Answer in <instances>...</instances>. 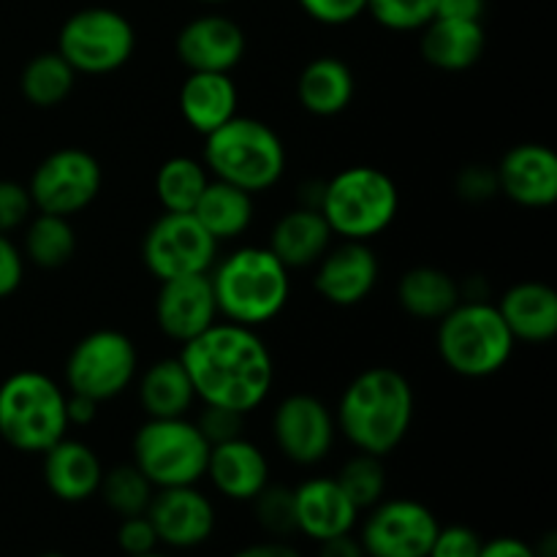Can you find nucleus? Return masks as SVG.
I'll return each mask as SVG.
<instances>
[{"mask_svg":"<svg viewBox=\"0 0 557 557\" xmlns=\"http://www.w3.org/2000/svg\"><path fill=\"white\" fill-rule=\"evenodd\" d=\"M321 215L332 234L343 239L370 243L392 226L400 210L395 180L375 166H348L324 183Z\"/></svg>","mask_w":557,"mask_h":557,"instance_id":"6","label":"nucleus"},{"mask_svg":"<svg viewBox=\"0 0 557 557\" xmlns=\"http://www.w3.org/2000/svg\"><path fill=\"white\" fill-rule=\"evenodd\" d=\"M305 14L321 25H348L368 11V0H299Z\"/></svg>","mask_w":557,"mask_h":557,"instance_id":"43","label":"nucleus"},{"mask_svg":"<svg viewBox=\"0 0 557 557\" xmlns=\"http://www.w3.org/2000/svg\"><path fill=\"white\" fill-rule=\"evenodd\" d=\"M205 476H210L212 487L223 498L250 504L270 484V462L259 446L239 435V438L210 446Z\"/></svg>","mask_w":557,"mask_h":557,"instance_id":"21","label":"nucleus"},{"mask_svg":"<svg viewBox=\"0 0 557 557\" xmlns=\"http://www.w3.org/2000/svg\"><path fill=\"white\" fill-rule=\"evenodd\" d=\"M196 428H199V433L205 435V441L210 446L223 444V441H232L243 435L245 413L223 406H205V411L196 419Z\"/></svg>","mask_w":557,"mask_h":557,"instance_id":"38","label":"nucleus"},{"mask_svg":"<svg viewBox=\"0 0 557 557\" xmlns=\"http://www.w3.org/2000/svg\"><path fill=\"white\" fill-rule=\"evenodd\" d=\"M134 49V25L120 11L103 5L71 14L58 36V52L76 74H112L128 63Z\"/></svg>","mask_w":557,"mask_h":557,"instance_id":"9","label":"nucleus"},{"mask_svg":"<svg viewBox=\"0 0 557 557\" xmlns=\"http://www.w3.org/2000/svg\"><path fill=\"white\" fill-rule=\"evenodd\" d=\"M218 302L210 275L163 281L156 297V324L169 341L188 343L218 324Z\"/></svg>","mask_w":557,"mask_h":557,"instance_id":"16","label":"nucleus"},{"mask_svg":"<svg viewBox=\"0 0 557 557\" xmlns=\"http://www.w3.org/2000/svg\"><path fill=\"white\" fill-rule=\"evenodd\" d=\"M194 384L196 400L250 413L270 397L275 359L253 326L218 321L180 354Z\"/></svg>","mask_w":557,"mask_h":557,"instance_id":"1","label":"nucleus"},{"mask_svg":"<svg viewBox=\"0 0 557 557\" xmlns=\"http://www.w3.org/2000/svg\"><path fill=\"white\" fill-rule=\"evenodd\" d=\"M354 82L351 69L341 58H315L302 69L297 79V98L305 112L315 117H335L346 112L348 103L354 101Z\"/></svg>","mask_w":557,"mask_h":557,"instance_id":"27","label":"nucleus"},{"mask_svg":"<svg viewBox=\"0 0 557 557\" xmlns=\"http://www.w3.org/2000/svg\"><path fill=\"white\" fill-rule=\"evenodd\" d=\"M210 444L196 422L180 419H147L134 435V466L150 479L156 490L199 484L207 473Z\"/></svg>","mask_w":557,"mask_h":557,"instance_id":"8","label":"nucleus"},{"mask_svg":"<svg viewBox=\"0 0 557 557\" xmlns=\"http://www.w3.org/2000/svg\"><path fill=\"white\" fill-rule=\"evenodd\" d=\"M487 47V33L482 22L444 20L435 16L422 27L419 52L424 63L438 71H468L482 60Z\"/></svg>","mask_w":557,"mask_h":557,"instance_id":"25","label":"nucleus"},{"mask_svg":"<svg viewBox=\"0 0 557 557\" xmlns=\"http://www.w3.org/2000/svg\"><path fill=\"white\" fill-rule=\"evenodd\" d=\"M25 277V256L9 234H0V299L11 297Z\"/></svg>","mask_w":557,"mask_h":557,"instance_id":"44","label":"nucleus"},{"mask_svg":"<svg viewBox=\"0 0 557 557\" xmlns=\"http://www.w3.org/2000/svg\"><path fill=\"white\" fill-rule=\"evenodd\" d=\"M479 557H536V549H533V544L522 542V539L498 536L493 542L482 544Z\"/></svg>","mask_w":557,"mask_h":557,"instance_id":"46","label":"nucleus"},{"mask_svg":"<svg viewBox=\"0 0 557 557\" xmlns=\"http://www.w3.org/2000/svg\"><path fill=\"white\" fill-rule=\"evenodd\" d=\"M141 261L158 283L207 275L218 261V243L194 212H163L141 239Z\"/></svg>","mask_w":557,"mask_h":557,"instance_id":"12","label":"nucleus"},{"mask_svg":"<svg viewBox=\"0 0 557 557\" xmlns=\"http://www.w3.org/2000/svg\"><path fill=\"white\" fill-rule=\"evenodd\" d=\"M38 557H65L63 553H44V555H38Z\"/></svg>","mask_w":557,"mask_h":557,"instance_id":"53","label":"nucleus"},{"mask_svg":"<svg viewBox=\"0 0 557 557\" xmlns=\"http://www.w3.org/2000/svg\"><path fill=\"white\" fill-rule=\"evenodd\" d=\"M253 515L261 531L272 539H288L297 533V511H294V490L286 484H267L253 500Z\"/></svg>","mask_w":557,"mask_h":557,"instance_id":"36","label":"nucleus"},{"mask_svg":"<svg viewBox=\"0 0 557 557\" xmlns=\"http://www.w3.org/2000/svg\"><path fill=\"white\" fill-rule=\"evenodd\" d=\"M487 0H435V16L444 20H471L482 22Z\"/></svg>","mask_w":557,"mask_h":557,"instance_id":"45","label":"nucleus"},{"mask_svg":"<svg viewBox=\"0 0 557 557\" xmlns=\"http://www.w3.org/2000/svg\"><path fill=\"white\" fill-rule=\"evenodd\" d=\"M315 292L335 308H354L373 294L379 283V256L368 243L343 239L319 259Z\"/></svg>","mask_w":557,"mask_h":557,"instance_id":"17","label":"nucleus"},{"mask_svg":"<svg viewBox=\"0 0 557 557\" xmlns=\"http://www.w3.org/2000/svg\"><path fill=\"white\" fill-rule=\"evenodd\" d=\"M294 511H297V533L310 542L354 533L359 520V509L348 500L337 479L315 476L294 490Z\"/></svg>","mask_w":557,"mask_h":557,"instance_id":"20","label":"nucleus"},{"mask_svg":"<svg viewBox=\"0 0 557 557\" xmlns=\"http://www.w3.org/2000/svg\"><path fill=\"white\" fill-rule=\"evenodd\" d=\"M177 58L188 71L232 74L245 58V33L223 14H205L190 20L177 33Z\"/></svg>","mask_w":557,"mask_h":557,"instance_id":"18","label":"nucleus"},{"mask_svg":"<svg viewBox=\"0 0 557 557\" xmlns=\"http://www.w3.org/2000/svg\"><path fill=\"white\" fill-rule=\"evenodd\" d=\"M76 253V232L71 218L38 212L25 232V256L41 270H60Z\"/></svg>","mask_w":557,"mask_h":557,"instance_id":"33","label":"nucleus"},{"mask_svg":"<svg viewBox=\"0 0 557 557\" xmlns=\"http://www.w3.org/2000/svg\"><path fill=\"white\" fill-rule=\"evenodd\" d=\"M33 199L27 194V185L14 180H0V234H9L30 221Z\"/></svg>","mask_w":557,"mask_h":557,"instance_id":"40","label":"nucleus"},{"mask_svg":"<svg viewBox=\"0 0 557 557\" xmlns=\"http://www.w3.org/2000/svg\"><path fill=\"white\" fill-rule=\"evenodd\" d=\"M237 85L232 76L218 71H190L177 96L180 114L201 136L228 123L237 114Z\"/></svg>","mask_w":557,"mask_h":557,"instance_id":"24","label":"nucleus"},{"mask_svg":"<svg viewBox=\"0 0 557 557\" xmlns=\"http://www.w3.org/2000/svg\"><path fill=\"white\" fill-rule=\"evenodd\" d=\"M364 517L359 544L368 557H428L438 533V520L411 498L381 500Z\"/></svg>","mask_w":557,"mask_h":557,"instance_id":"13","label":"nucleus"},{"mask_svg":"<svg viewBox=\"0 0 557 557\" xmlns=\"http://www.w3.org/2000/svg\"><path fill=\"white\" fill-rule=\"evenodd\" d=\"M98 493H101L109 511L123 520V517L147 515V506H150L152 495H156V487H152L150 479L134 462H125V466H114L103 471Z\"/></svg>","mask_w":557,"mask_h":557,"instance_id":"34","label":"nucleus"},{"mask_svg":"<svg viewBox=\"0 0 557 557\" xmlns=\"http://www.w3.org/2000/svg\"><path fill=\"white\" fill-rule=\"evenodd\" d=\"M136 346L117 330H96L82 337L65 359V386L71 395L98 403L123 395L136 379Z\"/></svg>","mask_w":557,"mask_h":557,"instance_id":"10","label":"nucleus"},{"mask_svg":"<svg viewBox=\"0 0 557 557\" xmlns=\"http://www.w3.org/2000/svg\"><path fill=\"white\" fill-rule=\"evenodd\" d=\"M321 199H324V183L319 180H310L299 190V207H310V210H319Z\"/></svg>","mask_w":557,"mask_h":557,"instance_id":"50","label":"nucleus"},{"mask_svg":"<svg viewBox=\"0 0 557 557\" xmlns=\"http://www.w3.org/2000/svg\"><path fill=\"white\" fill-rule=\"evenodd\" d=\"M368 14L386 30H422L435 20V0H368Z\"/></svg>","mask_w":557,"mask_h":557,"instance_id":"37","label":"nucleus"},{"mask_svg":"<svg viewBox=\"0 0 557 557\" xmlns=\"http://www.w3.org/2000/svg\"><path fill=\"white\" fill-rule=\"evenodd\" d=\"M536 557H555L557 555V539H555V533H547V536L542 539V542L536 544Z\"/></svg>","mask_w":557,"mask_h":557,"instance_id":"51","label":"nucleus"},{"mask_svg":"<svg viewBox=\"0 0 557 557\" xmlns=\"http://www.w3.org/2000/svg\"><path fill=\"white\" fill-rule=\"evenodd\" d=\"M232 557H302V553L288 542H283V539H270V542L248 544V547L237 549Z\"/></svg>","mask_w":557,"mask_h":557,"instance_id":"48","label":"nucleus"},{"mask_svg":"<svg viewBox=\"0 0 557 557\" xmlns=\"http://www.w3.org/2000/svg\"><path fill=\"white\" fill-rule=\"evenodd\" d=\"M332 228L321 210L310 207H294L286 215L277 218L270 232L267 248L288 267V270H305V267L319 264L321 256L330 250Z\"/></svg>","mask_w":557,"mask_h":557,"instance_id":"26","label":"nucleus"},{"mask_svg":"<svg viewBox=\"0 0 557 557\" xmlns=\"http://www.w3.org/2000/svg\"><path fill=\"white\" fill-rule=\"evenodd\" d=\"M101 479V457L82 441L60 438L44 451V482L58 500L85 504L92 495H98Z\"/></svg>","mask_w":557,"mask_h":557,"instance_id":"22","label":"nucleus"},{"mask_svg":"<svg viewBox=\"0 0 557 557\" xmlns=\"http://www.w3.org/2000/svg\"><path fill=\"white\" fill-rule=\"evenodd\" d=\"M337 422L313 395L283 397L272 413V441L294 466H319L335 446Z\"/></svg>","mask_w":557,"mask_h":557,"instance_id":"14","label":"nucleus"},{"mask_svg":"<svg viewBox=\"0 0 557 557\" xmlns=\"http://www.w3.org/2000/svg\"><path fill=\"white\" fill-rule=\"evenodd\" d=\"M482 544L479 533L468 525H446L435 533L428 557H479Z\"/></svg>","mask_w":557,"mask_h":557,"instance_id":"41","label":"nucleus"},{"mask_svg":"<svg viewBox=\"0 0 557 557\" xmlns=\"http://www.w3.org/2000/svg\"><path fill=\"white\" fill-rule=\"evenodd\" d=\"M139 403L147 419L188 417L196 403L194 384L180 357L158 359L139 379Z\"/></svg>","mask_w":557,"mask_h":557,"instance_id":"29","label":"nucleus"},{"mask_svg":"<svg viewBox=\"0 0 557 557\" xmlns=\"http://www.w3.org/2000/svg\"><path fill=\"white\" fill-rule=\"evenodd\" d=\"M397 302L419 321H441L460 305V283L438 267H413L397 281Z\"/></svg>","mask_w":557,"mask_h":557,"instance_id":"30","label":"nucleus"},{"mask_svg":"<svg viewBox=\"0 0 557 557\" xmlns=\"http://www.w3.org/2000/svg\"><path fill=\"white\" fill-rule=\"evenodd\" d=\"M381 460H384V457L357 451L335 476L337 484L343 487V493L348 495V500H351L359 511L373 509L375 504L384 500L386 468Z\"/></svg>","mask_w":557,"mask_h":557,"instance_id":"35","label":"nucleus"},{"mask_svg":"<svg viewBox=\"0 0 557 557\" xmlns=\"http://www.w3.org/2000/svg\"><path fill=\"white\" fill-rule=\"evenodd\" d=\"M210 177L232 183L248 194H264L286 174V147L267 123L234 114L228 123L205 136Z\"/></svg>","mask_w":557,"mask_h":557,"instance_id":"4","label":"nucleus"},{"mask_svg":"<svg viewBox=\"0 0 557 557\" xmlns=\"http://www.w3.org/2000/svg\"><path fill=\"white\" fill-rule=\"evenodd\" d=\"M288 267L270 248L245 245L207 272L218 313L232 324L264 326L283 313L292 294Z\"/></svg>","mask_w":557,"mask_h":557,"instance_id":"3","label":"nucleus"},{"mask_svg":"<svg viewBox=\"0 0 557 557\" xmlns=\"http://www.w3.org/2000/svg\"><path fill=\"white\" fill-rule=\"evenodd\" d=\"M457 196L462 201H471V205H482L490 201L493 196H498V174L493 166H484V163H471V166L462 169L457 174Z\"/></svg>","mask_w":557,"mask_h":557,"instance_id":"42","label":"nucleus"},{"mask_svg":"<svg viewBox=\"0 0 557 557\" xmlns=\"http://www.w3.org/2000/svg\"><path fill=\"white\" fill-rule=\"evenodd\" d=\"M139 557H169V555H163V553H158V549H156V553H147V555H139Z\"/></svg>","mask_w":557,"mask_h":557,"instance_id":"52","label":"nucleus"},{"mask_svg":"<svg viewBox=\"0 0 557 557\" xmlns=\"http://www.w3.org/2000/svg\"><path fill=\"white\" fill-rule=\"evenodd\" d=\"M210 180L207 166L196 158L174 156L163 161L156 172V196L163 212H194Z\"/></svg>","mask_w":557,"mask_h":557,"instance_id":"32","label":"nucleus"},{"mask_svg":"<svg viewBox=\"0 0 557 557\" xmlns=\"http://www.w3.org/2000/svg\"><path fill=\"white\" fill-rule=\"evenodd\" d=\"M101 185L103 169L92 152L82 147H60L38 163L27 183V194L33 210L74 218L96 201Z\"/></svg>","mask_w":557,"mask_h":557,"instance_id":"11","label":"nucleus"},{"mask_svg":"<svg viewBox=\"0 0 557 557\" xmlns=\"http://www.w3.org/2000/svg\"><path fill=\"white\" fill-rule=\"evenodd\" d=\"M117 547L125 557H139L147 553H156L158 549V533L152 528L150 517L136 515V517H123L117 528Z\"/></svg>","mask_w":557,"mask_h":557,"instance_id":"39","label":"nucleus"},{"mask_svg":"<svg viewBox=\"0 0 557 557\" xmlns=\"http://www.w3.org/2000/svg\"><path fill=\"white\" fill-rule=\"evenodd\" d=\"M76 85V71L71 69L69 60L54 49V52H41L27 60L22 71V96L27 103L38 109L60 107L71 96Z\"/></svg>","mask_w":557,"mask_h":557,"instance_id":"31","label":"nucleus"},{"mask_svg":"<svg viewBox=\"0 0 557 557\" xmlns=\"http://www.w3.org/2000/svg\"><path fill=\"white\" fill-rule=\"evenodd\" d=\"M98 411H101V403L92 400V397L85 395H71L65 397V417H69V424H79V428H87L98 419Z\"/></svg>","mask_w":557,"mask_h":557,"instance_id":"47","label":"nucleus"},{"mask_svg":"<svg viewBox=\"0 0 557 557\" xmlns=\"http://www.w3.org/2000/svg\"><path fill=\"white\" fill-rule=\"evenodd\" d=\"M411 381L395 368L362 370L337 403V430L364 455L386 457L406 441L413 422Z\"/></svg>","mask_w":557,"mask_h":557,"instance_id":"2","label":"nucleus"},{"mask_svg":"<svg viewBox=\"0 0 557 557\" xmlns=\"http://www.w3.org/2000/svg\"><path fill=\"white\" fill-rule=\"evenodd\" d=\"M498 190L515 205L542 210L557 199V156L547 145L525 141L500 158L495 166Z\"/></svg>","mask_w":557,"mask_h":557,"instance_id":"19","label":"nucleus"},{"mask_svg":"<svg viewBox=\"0 0 557 557\" xmlns=\"http://www.w3.org/2000/svg\"><path fill=\"white\" fill-rule=\"evenodd\" d=\"M438 357L462 379H487L504 370L515 354V337L493 302L460 299L438 321Z\"/></svg>","mask_w":557,"mask_h":557,"instance_id":"7","label":"nucleus"},{"mask_svg":"<svg viewBox=\"0 0 557 557\" xmlns=\"http://www.w3.org/2000/svg\"><path fill=\"white\" fill-rule=\"evenodd\" d=\"M253 194L215 177L207 183L205 194H201V199L194 207V218L207 228V234L218 245L243 237L250 228V223H253Z\"/></svg>","mask_w":557,"mask_h":557,"instance_id":"28","label":"nucleus"},{"mask_svg":"<svg viewBox=\"0 0 557 557\" xmlns=\"http://www.w3.org/2000/svg\"><path fill=\"white\" fill-rule=\"evenodd\" d=\"M319 557H368L364 555L362 544L354 533H346V536L326 539V542H319Z\"/></svg>","mask_w":557,"mask_h":557,"instance_id":"49","label":"nucleus"},{"mask_svg":"<svg viewBox=\"0 0 557 557\" xmlns=\"http://www.w3.org/2000/svg\"><path fill=\"white\" fill-rule=\"evenodd\" d=\"M495 308L504 324L509 326L515 343L544 346L557 335V294L547 283H517L500 297Z\"/></svg>","mask_w":557,"mask_h":557,"instance_id":"23","label":"nucleus"},{"mask_svg":"<svg viewBox=\"0 0 557 557\" xmlns=\"http://www.w3.org/2000/svg\"><path fill=\"white\" fill-rule=\"evenodd\" d=\"M65 392L49 375L20 370L0 384V438L25 455H44L69 433Z\"/></svg>","mask_w":557,"mask_h":557,"instance_id":"5","label":"nucleus"},{"mask_svg":"<svg viewBox=\"0 0 557 557\" xmlns=\"http://www.w3.org/2000/svg\"><path fill=\"white\" fill-rule=\"evenodd\" d=\"M201 3H226V0H201Z\"/></svg>","mask_w":557,"mask_h":557,"instance_id":"54","label":"nucleus"},{"mask_svg":"<svg viewBox=\"0 0 557 557\" xmlns=\"http://www.w3.org/2000/svg\"><path fill=\"white\" fill-rule=\"evenodd\" d=\"M158 542L172 549H194L215 533V506L196 484L156 490L147 506Z\"/></svg>","mask_w":557,"mask_h":557,"instance_id":"15","label":"nucleus"}]
</instances>
